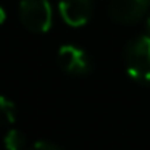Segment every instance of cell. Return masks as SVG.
<instances>
[{"label": "cell", "instance_id": "cell-8", "mask_svg": "<svg viewBox=\"0 0 150 150\" xmlns=\"http://www.w3.org/2000/svg\"><path fill=\"white\" fill-rule=\"evenodd\" d=\"M28 150H60L57 145H53L52 142H47V140H39L34 145H31Z\"/></svg>", "mask_w": 150, "mask_h": 150}, {"label": "cell", "instance_id": "cell-1", "mask_svg": "<svg viewBox=\"0 0 150 150\" xmlns=\"http://www.w3.org/2000/svg\"><path fill=\"white\" fill-rule=\"evenodd\" d=\"M127 74L144 84H150V36H140L127 42L124 49Z\"/></svg>", "mask_w": 150, "mask_h": 150}, {"label": "cell", "instance_id": "cell-9", "mask_svg": "<svg viewBox=\"0 0 150 150\" xmlns=\"http://www.w3.org/2000/svg\"><path fill=\"white\" fill-rule=\"evenodd\" d=\"M4 21H5V11H4V8L0 7V24L4 23Z\"/></svg>", "mask_w": 150, "mask_h": 150}, {"label": "cell", "instance_id": "cell-7", "mask_svg": "<svg viewBox=\"0 0 150 150\" xmlns=\"http://www.w3.org/2000/svg\"><path fill=\"white\" fill-rule=\"evenodd\" d=\"M24 144H26L24 134L16 129H10L4 137V145L7 150H23Z\"/></svg>", "mask_w": 150, "mask_h": 150}, {"label": "cell", "instance_id": "cell-5", "mask_svg": "<svg viewBox=\"0 0 150 150\" xmlns=\"http://www.w3.org/2000/svg\"><path fill=\"white\" fill-rule=\"evenodd\" d=\"M92 4L94 0H60V15L69 26H84L92 15Z\"/></svg>", "mask_w": 150, "mask_h": 150}, {"label": "cell", "instance_id": "cell-3", "mask_svg": "<svg viewBox=\"0 0 150 150\" xmlns=\"http://www.w3.org/2000/svg\"><path fill=\"white\" fill-rule=\"evenodd\" d=\"M150 7V0H113L110 5V16L116 23L131 24L139 21Z\"/></svg>", "mask_w": 150, "mask_h": 150}, {"label": "cell", "instance_id": "cell-2", "mask_svg": "<svg viewBox=\"0 0 150 150\" xmlns=\"http://www.w3.org/2000/svg\"><path fill=\"white\" fill-rule=\"evenodd\" d=\"M20 20L31 33H45L52 26V7L47 0H21Z\"/></svg>", "mask_w": 150, "mask_h": 150}, {"label": "cell", "instance_id": "cell-6", "mask_svg": "<svg viewBox=\"0 0 150 150\" xmlns=\"http://www.w3.org/2000/svg\"><path fill=\"white\" fill-rule=\"evenodd\" d=\"M15 115H16V108L13 102L0 95V126H10L15 121Z\"/></svg>", "mask_w": 150, "mask_h": 150}, {"label": "cell", "instance_id": "cell-4", "mask_svg": "<svg viewBox=\"0 0 150 150\" xmlns=\"http://www.w3.org/2000/svg\"><path fill=\"white\" fill-rule=\"evenodd\" d=\"M58 63L69 74H87L91 71V60L87 53L76 45H62L58 49Z\"/></svg>", "mask_w": 150, "mask_h": 150}]
</instances>
